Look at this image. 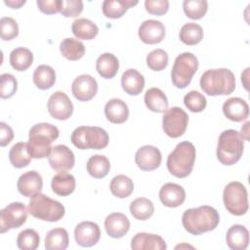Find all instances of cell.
<instances>
[{"label":"cell","instance_id":"obj_1","mask_svg":"<svg viewBox=\"0 0 250 250\" xmlns=\"http://www.w3.org/2000/svg\"><path fill=\"white\" fill-rule=\"evenodd\" d=\"M219 222L220 216L218 211L209 205L188 209L182 216L185 229L193 235H199L215 229Z\"/></svg>","mask_w":250,"mask_h":250},{"label":"cell","instance_id":"obj_2","mask_svg":"<svg viewBox=\"0 0 250 250\" xmlns=\"http://www.w3.org/2000/svg\"><path fill=\"white\" fill-rule=\"evenodd\" d=\"M59 129L50 123L32 126L28 134L27 150L31 158H45L50 155L52 143L59 137Z\"/></svg>","mask_w":250,"mask_h":250},{"label":"cell","instance_id":"obj_3","mask_svg":"<svg viewBox=\"0 0 250 250\" xmlns=\"http://www.w3.org/2000/svg\"><path fill=\"white\" fill-rule=\"evenodd\" d=\"M199 84L209 96L229 95L235 89V77L228 68L208 69L201 75Z\"/></svg>","mask_w":250,"mask_h":250},{"label":"cell","instance_id":"obj_4","mask_svg":"<svg viewBox=\"0 0 250 250\" xmlns=\"http://www.w3.org/2000/svg\"><path fill=\"white\" fill-rule=\"evenodd\" d=\"M195 147L192 143L185 141L176 146L167 157V168L177 178H186L192 171L195 162Z\"/></svg>","mask_w":250,"mask_h":250},{"label":"cell","instance_id":"obj_5","mask_svg":"<svg viewBox=\"0 0 250 250\" xmlns=\"http://www.w3.org/2000/svg\"><path fill=\"white\" fill-rule=\"evenodd\" d=\"M243 138L236 130L229 129L221 133L217 146V158L224 165H233L242 156Z\"/></svg>","mask_w":250,"mask_h":250},{"label":"cell","instance_id":"obj_6","mask_svg":"<svg viewBox=\"0 0 250 250\" xmlns=\"http://www.w3.org/2000/svg\"><path fill=\"white\" fill-rule=\"evenodd\" d=\"M27 210L34 218L47 222H58L65 213L63 205L60 201L52 199L41 192L31 197Z\"/></svg>","mask_w":250,"mask_h":250},{"label":"cell","instance_id":"obj_7","mask_svg":"<svg viewBox=\"0 0 250 250\" xmlns=\"http://www.w3.org/2000/svg\"><path fill=\"white\" fill-rule=\"evenodd\" d=\"M71 143L79 149H102L108 145L106 131L98 126H79L71 134Z\"/></svg>","mask_w":250,"mask_h":250},{"label":"cell","instance_id":"obj_8","mask_svg":"<svg viewBox=\"0 0 250 250\" xmlns=\"http://www.w3.org/2000/svg\"><path fill=\"white\" fill-rule=\"evenodd\" d=\"M197 68L198 61L193 54L189 52L180 54L175 59L171 71V78L174 86L179 89L186 88L190 83Z\"/></svg>","mask_w":250,"mask_h":250},{"label":"cell","instance_id":"obj_9","mask_svg":"<svg viewBox=\"0 0 250 250\" xmlns=\"http://www.w3.org/2000/svg\"><path fill=\"white\" fill-rule=\"evenodd\" d=\"M223 200L226 209L234 216H242L248 211V193L240 182L233 181L225 187Z\"/></svg>","mask_w":250,"mask_h":250},{"label":"cell","instance_id":"obj_10","mask_svg":"<svg viewBox=\"0 0 250 250\" xmlns=\"http://www.w3.org/2000/svg\"><path fill=\"white\" fill-rule=\"evenodd\" d=\"M188 123V113L179 106L168 108L162 118L164 133L171 138L181 137L187 130Z\"/></svg>","mask_w":250,"mask_h":250},{"label":"cell","instance_id":"obj_11","mask_svg":"<svg viewBox=\"0 0 250 250\" xmlns=\"http://www.w3.org/2000/svg\"><path fill=\"white\" fill-rule=\"evenodd\" d=\"M27 212L28 210L21 202H12L5 206L0 212L1 233L22 226L26 222Z\"/></svg>","mask_w":250,"mask_h":250},{"label":"cell","instance_id":"obj_12","mask_svg":"<svg viewBox=\"0 0 250 250\" xmlns=\"http://www.w3.org/2000/svg\"><path fill=\"white\" fill-rule=\"evenodd\" d=\"M50 115L58 120L68 119L73 112V104L68 96L62 91L54 92L47 103Z\"/></svg>","mask_w":250,"mask_h":250},{"label":"cell","instance_id":"obj_13","mask_svg":"<svg viewBox=\"0 0 250 250\" xmlns=\"http://www.w3.org/2000/svg\"><path fill=\"white\" fill-rule=\"evenodd\" d=\"M49 157L50 166L58 172H66L70 170L75 162L74 153L64 145L53 146Z\"/></svg>","mask_w":250,"mask_h":250},{"label":"cell","instance_id":"obj_14","mask_svg":"<svg viewBox=\"0 0 250 250\" xmlns=\"http://www.w3.org/2000/svg\"><path fill=\"white\" fill-rule=\"evenodd\" d=\"M71 91L78 101L88 102L92 100L98 92L97 80L89 74H81L73 80Z\"/></svg>","mask_w":250,"mask_h":250},{"label":"cell","instance_id":"obj_15","mask_svg":"<svg viewBox=\"0 0 250 250\" xmlns=\"http://www.w3.org/2000/svg\"><path fill=\"white\" fill-rule=\"evenodd\" d=\"M100 237V227L94 222H81L75 227L74 238L76 243L82 247H92L96 245L99 242Z\"/></svg>","mask_w":250,"mask_h":250},{"label":"cell","instance_id":"obj_16","mask_svg":"<svg viewBox=\"0 0 250 250\" xmlns=\"http://www.w3.org/2000/svg\"><path fill=\"white\" fill-rule=\"evenodd\" d=\"M162 156L160 150L154 146H144L135 154V162L143 171H151L158 168L161 164Z\"/></svg>","mask_w":250,"mask_h":250},{"label":"cell","instance_id":"obj_17","mask_svg":"<svg viewBox=\"0 0 250 250\" xmlns=\"http://www.w3.org/2000/svg\"><path fill=\"white\" fill-rule=\"evenodd\" d=\"M164 24L156 20H146L139 27V37L146 44H157L165 37Z\"/></svg>","mask_w":250,"mask_h":250},{"label":"cell","instance_id":"obj_18","mask_svg":"<svg viewBox=\"0 0 250 250\" xmlns=\"http://www.w3.org/2000/svg\"><path fill=\"white\" fill-rule=\"evenodd\" d=\"M43 187V181L41 175L34 171H27L20 176L17 188L21 194L26 197H33L41 192Z\"/></svg>","mask_w":250,"mask_h":250},{"label":"cell","instance_id":"obj_19","mask_svg":"<svg viewBox=\"0 0 250 250\" xmlns=\"http://www.w3.org/2000/svg\"><path fill=\"white\" fill-rule=\"evenodd\" d=\"M159 199L163 205L175 208L184 203L186 191L184 188L178 184L167 183L163 185L159 190Z\"/></svg>","mask_w":250,"mask_h":250},{"label":"cell","instance_id":"obj_20","mask_svg":"<svg viewBox=\"0 0 250 250\" xmlns=\"http://www.w3.org/2000/svg\"><path fill=\"white\" fill-rule=\"evenodd\" d=\"M223 112L228 119L240 122L249 116V105L241 98H229L223 104Z\"/></svg>","mask_w":250,"mask_h":250},{"label":"cell","instance_id":"obj_21","mask_svg":"<svg viewBox=\"0 0 250 250\" xmlns=\"http://www.w3.org/2000/svg\"><path fill=\"white\" fill-rule=\"evenodd\" d=\"M104 229L110 237L121 238L129 231L130 221L123 213L114 212L105 218Z\"/></svg>","mask_w":250,"mask_h":250},{"label":"cell","instance_id":"obj_22","mask_svg":"<svg viewBox=\"0 0 250 250\" xmlns=\"http://www.w3.org/2000/svg\"><path fill=\"white\" fill-rule=\"evenodd\" d=\"M131 248L134 250H165L167 245L164 239L157 234L139 232L132 238Z\"/></svg>","mask_w":250,"mask_h":250},{"label":"cell","instance_id":"obj_23","mask_svg":"<svg viewBox=\"0 0 250 250\" xmlns=\"http://www.w3.org/2000/svg\"><path fill=\"white\" fill-rule=\"evenodd\" d=\"M104 114L108 121L114 124L124 123L129 117V108L125 102L114 98L104 105Z\"/></svg>","mask_w":250,"mask_h":250},{"label":"cell","instance_id":"obj_24","mask_svg":"<svg viewBox=\"0 0 250 250\" xmlns=\"http://www.w3.org/2000/svg\"><path fill=\"white\" fill-rule=\"evenodd\" d=\"M226 239L230 249L244 250L249 244V231L242 225H233L228 229Z\"/></svg>","mask_w":250,"mask_h":250},{"label":"cell","instance_id":"obj_25","mask_svg":"<svg viewBox=\"0 0 250 250\" xmlns=\"http://www.w3.org/2000/svg\"><path fill=\"white\" fill-rule=\"evenodd\" d=\"M121 85L123 90L132 96L139 95L145 87V78L137 69L129 68L125 70L121 77Z\"/></svg>","mask_w":250,"mask_h":250},{"label":"cell","instance_id":"obj_26","mask_svg":"<svg viewBox=\"0 0 250 250\" xmlns=\"http://www.w3.org/2000/svg\"><path fill=\"white\" fill-rule=\"evenodd\" d=\"M75 178L66 172H60L52 178V190L60 196H67L75 189Z\"/></svg>","mask_w":250,"mask_h":250},{"label":"cell","instance_id":"obj_27","mask_svg":"<svg viewBox=\"0 0 250 250\" xmlns=\"http://www.w3.org/2000/svg\"><path fill=\"white\" fill-rule=\"evenodd\" d=\"M119 68L118 59L111 53L102 54L96 62V69L98 73L105 79L113 78Z\"/></svg>","mask_w":250,"mask_h":250},{"label":"cell","instance_id":"obj_28","mask_svg":"<svg viewBox=\"0 0 250 250\" xmlns=\"http://www.w3.org/2000/svg\"><path fill=\"white\" fill-rule=\"evenodd\" d=\"M145 104L146 107L157 113L165 112L168 109V100L166 95L159 88L148 89L145 94Z\"/></svg>","mask_w":250,"mask_h":250},{"label":"cell","instance_id":"obj_29","mask_svg":"<svg viewBox=\"0 0 250 250\" xmlns=\"http://www.w3.org/2000/svg\"><path fill=\"white\" fill-rule=\"evenodd\" d=\"M137 4V0H104L102 5V10L106 18L118 19L126 13L128 8Z\"/></svg>","mask_w":250,"mask_h":250},{"label":"cell","instance_id":"obj_30","mask_svg":"<svg viewBox=\"0 0 250 250\" xmlns=\"http://www.w3.org/2000/svg\"><path fill=\"white\" fill-rule=\"evenodd\" d=\"M71 30L76 38L91 40L97 36L99 32V27L91 20L80 18L72 22Z\"/></svg>","mask_w":250,"mask_h":250},{"label":"cell","instance_id":"obj_31","mask_svg":"<svg viewBox=\"0 0 250 250\" xmlns=\"http://www.w3.org/2000/svg\"><path fill=\"white\" fill-rule=\"evenodd\" d=\"M56 82V73L52 66L41 64L33 72V83L40 90H47L53 87Z\"/></svg>","mask_w":250,"mask_h":250},{"label":"cell","instance_id":"obj_32","mask_svg":"<svg viewBox=\"0 0 250 250\" xmlns=\"http://www.w3.org/2000/svg\"><path fill=\"white\" fill-rule=\"evenodd\" d=\"M68 233L62 228L51 229L45 237V248L47 250H65L68 247Z\"/></svg>","mask_w":250,"mask_h":250},{"label":"cell","instance_id":"obj_33","mask_svg":"<svg viewBox=\"0 0 250 250\" xmlns=\"http://www.w3.org/2000/svg\"><path fill=\"white\" fill-rule=\"evenodd\" d=\"M86 168L87 172L93 178L102 179L108 174L110 169V162L106 156L96 154L88 159Z\"/></svg>","mask_w":250,"mask_h":250},{"label":"cell","instance_id":"obj_34","mask_svg":"<svg viewBox=\"0 0 250 250\" xmlns=\"http://www.w3.org/2000/svg\"><path fill=\"white\" fill-rule=\"evenodd\" d=\"M62 55L69 61H78L85 54L84 44L74 38H64L60 44Z\"/></svg>","mask_w":250,"mask_h":250},{"label":"cell","instance_id":"obj_35","mask_svg":"<svg viewBox=\"0 0 250 250\" xmlns=\"http://www.w3.org/2000/svg\"><path fill=\"white\" fill-rule=\"evenodd\" d=\"M33 62L32 52L24 47L14 49L10 53V63L12 67L19 71L26 70Z\"/></svg>","mask_w":250,"mask_h":250},{"label":"cell","instance_id":"obj_36","mask_svg":"<svg viewBox=\"0 0 250 250\" xmlns=\"http://www.w3.org/2000/svg\"><path fill=\"white\" fill-rule=\"evenodd\" d=\"M130 212L132 216L140 221L149 219L154 212V206L151 200L146 197H138L130 204Z\"/></svg>","mask_w":250,"mask_h":250},{"label":"cell","instance_id":"obj_37","mask_svg":"<svg viewBox=\"0 0 250 250\" xmlns=\"http://www.w3.org/2000/svg\"><path fill=\"white\" fill-rule=\"evenodd\" d=\"M11 164L16 168H23L30 163L31 156L27 150V143L20 142L15 144L9 151Z\"/></svg>","mask_w":250,"mask_h":250},{"label":"cell","instance_id":"obj_38","mask_svg":"<svg viewBox=\"0 0 250 250\" xmlns=\"http://www.w3.org/2000/svg\"><path fill=\"white\" fill-rule=\"evenodd\" d=\"M109 189L111 193L118 198L128 197L134 190L133 181L125 175H117L112 178Z\"/></svg>","mask_w":250,"mask_h":250},{"label":"cell","instance_id":"obj_39","mask_svg":"<svg viewBox=\"0 0 250 250\" xmlns=\"http://www.w3.org/2000/svg\"><path fill=\"white\" fill-rule=\"evenodd\" d=\"M179 37L186 45H196L203 39V29L195 22H188L181 27Z\"/></svg>","mask_w":250,"mask_h":250},{"label":"cell","instance_id":"obj_40","mask_svg":"<svg viewBox=\"0 0 250 250\" xmlns=\"http://www.w3.org/2000/svg\"><path fill=\"white\" fill-rule=\"evenodd\" d=\"M183 9L188 18L199 20L205 16L208 2L206 0H185L183 2Z\"/></svg>","mask_w":250,"mask_h":250},{"label":"cell","instance_id":"obj_41","mask_svg":"<svg viewBox=\"0 0 250 250\" xmlns=\"http://www.w3.org/2000/svg\"><path fill=\"white\" fill-rule=\"evenodd\" d=\"M40 243L38 232L32 229L21 231L17 238V245L21 250H35Z\"/></svg>","mask_w":250,"mask_h":250},{"label":"cell","instance_id":"obj_42","mask_svg":"<svg viewBox=\"0 0 250 250\" xmlns=\"http://www.w3.org/2000/svg\"><path fill=\"white\" fill-rule=\"evenodd\" d=\"M184 104L191 112H201L205 109L206 98L197 91H189L184 97Z\"/></svg>","mask_w":250,"mask_h":250},{"label":"cell","instance_id":"obj_43","mask_svg":"<svg viewBox=\"0 0 250 250\" xmlns=\"http://www.w3.org/2000/svg\"><path fill=\"white\" fill-rule=\"evenodd\" d=\"M147 66L154 70L160 71L168 64V55L163 49H155L146 56Z\"/></svg>","mask_w":250,"mask_h":250},{"label":"cell","instance_id":"obj_44","mask_svg":"<svg viewBox=\"0 0 250 250\" xmlns=\"http://www.w3.org/2000/svg\"><path fill=\"white\" fill-rule=\"evenodd\" d=\"M18 89L17 79L13 74L3 73L0 76V97L9 99L14 96Z\"/></svg>","mask_w":250,"mask_h":250},{"label":"cell","instance_id":"obj_45","mask_svg":"<svg viewBox=\"0 0 250 250\" xmlns=\"http://www.w3.org/2000/svg\"><path fill=\"white\" fill-rule=\"evenodd\" d=\"M0 34L3 40H12L19 34L17 21L11 17H3L0 20Z\"/></svg>","mask_w":250,"mask_h":250},{"label":"cell","instance_id":"obj_46","mask_svg":"<svg viewBox=\"0 0 250 250\" xmlns=\"http://www.w3.org/2000/svg\"><path fill=\"white\" fill-rule=\"evenodd\" d=\"M83 11V2L81 0H62L61 13L66 18L77 17Z\"/></svg>","mask_w":250,"mask_h":250},{"label":"cell","instance_id":"obj_47","mask_svg":"<svg viewBox=\"0 0 250 250\" xmlns=\"http://www.w3.org/2000/svg\"><path fill=\"white\" fill-rule=\"evenodd\" d=\"M145 7L149 14L161 16L168 11L169 1L168 0H146Z\"/></svg>","mask_w":250,"mask_h":250},{"label":"cell","instance_id":"obj_48","mask_svg":"<svg viewBox=\"0 0 250 250\" xmlns=\"http://www.w3.org/2000/svg\"><path fill=\"white\" fill-rule=\"evenodd\" d=\"M61 3L62 0H37L36 4L39 10L48 15L56 14L61 12Z\"/></svg>","mask_w":250,"mask_h":250},{"label":"cell","instance_id":"obj_49","mask_svg":"<svg viewBox=\"0 0 250 250\" xmlns=\"http://www.w3.org/2000/svg\"><path fill=\"white\" fill-rule=\"evenodd\" d=\"M14 138L13 129L5 122H0V146H5L11 143Z\"/></svg>","mask_w":250,"mask_h":250},{"label":"cell","instance_id":"obj_50","mask_svg":"<svg viewBox=\"0 0 250 250\" xmlns=\"http://www.w3.org/2000/svg\"><path fill=\"white\" fill-rule=\"evenodd\" d=\"M4 3L13 9H19L25 4V0H5Z\"/></svg>","mask_w":250,"mask_h":250},{"label":"cell","instance_id":"obj_51","mask_svg":"<svg viewBox=\"0 0 250 250\" xmlns=\"http://www.w3.org/2000/svg\"><path fill=\"white\" fill-rule=\"evenodd\" d=\"M249 124H250L249 121L245 122V124L241 127V131H240V136L243 138V140H246V141L249 140V137H248V135H249Z\"/></svg>","mask_w":250,"mask_h":250}]
</instances>
